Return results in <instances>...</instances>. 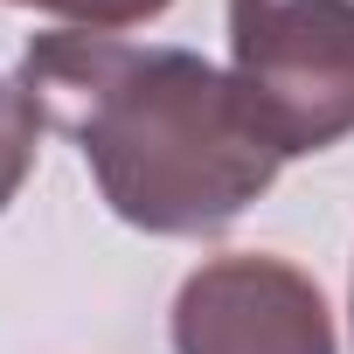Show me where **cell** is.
Segmentation results:
<instances>
[{
	"mask_svg": "<svg viewBox=\"0 0 354 354\" xmlns=\"http://www.w3.org/2000/svg\"><path fill=\"white\" fill-rule=\"evenodd\" d=\"M21 91L84 153L104 209L146 236L230 230L285 167L236 77L195 49L49 28L21 49Z\"/></svg>",
	"mask_w": 354,
	"mask_h": 354,
	"instance_id": "obj_1",
	"label": "cell"
},
{
	"mask_svg": "<svg viewBox=\"0 0 354 354\" xmlns=\"http://www.w3.org/2000/svg\"><path fill=\"white\" fill-rule=\"evenodd\" d=\"M230 77L285 160L340 146L354 132V0H230Z\"/></svg>",
	"mask_w": 354,
	"mask_h": 354,
	"instance_id": "obj_2",
	"label": "cell"
},
{
	"mask_svg": "<svg viewBox=\"0 0 354 354\" xmlns=\"http://www.w3.org/2000/svg\"><path fill=\"white\" fill-rule=\"evenodd\" d=\"M174 354H340L319 285L264 250L209 257L174 292Z\"/></svg>",
	"mask_w": 354,
	"mask_h": 354,
	"instance_id": "obj_3",
	"label": "cell"
},
{
	"mask_svg": "<svg viewBox=\"0 0 354 354\" xmlns=\"http://www.w3.org/2000/svg\"><path fill=\"white\" fill-rule=\"evenodd\" d=\"M35 139H42V111L21 84L0 77V209H8L35 167Z\"/></svg>",
	"mask_w": 354,
	"mask_h": 354,
	"instance_id": "obj_4",
	"label": "cell"
},
{
	"mask_svg": "<svg viewBox=\"0 0 354 354\" xmlns=\"http://www.w3.org/2000/svg\"><path fill=\"white\" fill-rule=\"evenodd\" d=\"M8 8H35V15H56L63 28L111 35V28H146V21H160L174 0H8Z\"/></svg>",
	"mask_w": 354,
	"mask_h": 354,
	"instance_id": "obj_5",
	"label": "cell"
},
{
	"mask_svg": "<svg viewBox=\"0 0 354 354\" xmlns=\"http://www.w3.org/2000/svg\"><path fill=\"white\" fill-rule=\"evenodd\" d=\"M347 313H354V306H347Z\"/></svg>",
	"mask_w": 354,
	"mask_h": 354,
	"instance_id": "obj_6",
	"label": "cell"
}]
</instances>
